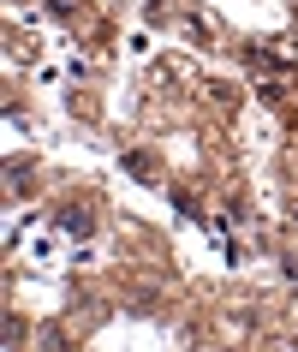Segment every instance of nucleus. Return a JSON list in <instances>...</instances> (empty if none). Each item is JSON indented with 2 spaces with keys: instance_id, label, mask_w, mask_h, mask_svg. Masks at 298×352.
<instances>
[{
  "instance_id": "f257e3e1",
  "label": "nucleus",
  "mask_w": 298,
  "mask_h": 352,
  "mask_svg": "<svg viewBox=\"0 0 298 352\" xmlns=\"http://www.w3.org/2000/svg\"><path fill=\"white\" fill-rule=\"evenodd\" d=\"M60 227H66V233H90V209H60Z\"/></svg>"
}]
</instances>
